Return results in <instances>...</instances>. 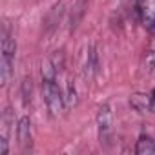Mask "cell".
<instances>
[{"label": "cell", "instance_id": "obj_9", "mask_svg": "<svg viewBox=\"0 0 155 155\" xmlns=\"http://www.w3.org/2000/svg\"><path fill=\"white\" fill-rule=\"evenodd\" d=\"M62 11H64V2H57V4L49 9V13H48V17H46V28H48V31H51V29L57 28Z\"/></svg>", "mask_w": 155, "mask_h": 155}, {"label": "cell", "instance_id": "obj_2", "mask_svg": "<svg viewBox=\"0 0 155 155\" xmlns=\"http://www.w3.org/2000/svg\"><path fill=\"white\" fill-rule=\"evenodd\" d=\"M2 58H0V77H2V86H6L11 79V71L15 64V53H17V42L9 31L8 26L2 28V40H0Z\"/></svg>", "mask_w": 155, "mask_h": 155}, {"label": "cell", "instance_id": "obj_14", "mask_svg": "<svg viewBox=\"0 0 155 155\" xmlns=\"http://www.w3.org/2000/svg\"><path fill=\"white\" fill-rule=\"evenodd\" d=\"M49 60H51V64L55 66L57 73L64 69V53H62V51H55V53H53V57H51Z\"/></svg>", "mask_w": 155, "mask_h": 155}, {"label": "cell", "instance_id": "obj_12", "mask_svg": "<svg viewBox=\"0 0 155 155\" xmlns=\"http://www.w3.org/2000/svg\"><path fill=\"white\" fill-rule=\"evenodd\" d=\"M22 102L24 106L31 104V95H33V82H31V77H26L22 81Z\"/></svg>", "mask_w": 155, "mask_h": 155}, {"label": "cell", "instance_id": "obj_15", "mask_svg": "<svg viewBox=\"0 0 155 155\" xmlns=\"http://www.w3.org/2000/svg\"><path fill=\"white\" fill-rule=\"evenodd\" d=\"M133 8H135L137 17H139V18H142V17H144V13H146V0H133Z\"/></svg>", "mask_w": 155, "mask_h": 155}, {"label": "cell", "instance_id": "obj_10", "mask_svg": "<svg viewBox=\"0 0 155 155\" xmlns=\"http://www.w3.org/2000/svg\"><path fill=\"white\" fill-rule=\"evenodd\" d=\"M79 102V93H77V84L75 81L68 79L66 81V93H64V104L66 108H73Z\"/></svg>", "mask_w": 155, "mask_h": 155}, {"label": "cell", "instance_id": "obj_5", "mask_svg": "<svg viewBox=\"0 0 155 155\" xmlns=\"http://www.w3.org/2000/svg\"><path fill=\"white\" fill-rule=\"evenodd\" d=\"M17 137L22 151H31V119L28 115L20 117L17 122Z\"/></svg>", "mask_w": 155, "mask_h": 155}, {"label": "cell", "instance_id": "obj_7", "mask_svg": "<svg viewBox=\"0 0 155 155\" xmlns=\"http://www.w3.org/2000/svg\"><path fill=\"white\" fill-rule=\"evenodd\" d=\"M86 9H88V0H75V4L71 8V13H69V31L71 33L82 22V18L86 15Z\"/></svg>", "mask_w": 155, "mask_h": 155}, {"label": "cell", "instance_id": "obj_8", "mask_svg": "<svg viewBox=\"0 0 155 155\" xmlns=\"http://www.w3.org/2000/svg\"><path fill=\"white\" fill-rule=\"evenodd\" d=\"M130 106L139 113H150L153 111V99L146 93H133L130 97Z\"/></svg>", "mask_w": 155, "mask_h": 155}, {"label": "cell", "instance_id": "obj_13", "mask_svg": "<svg viewBox=\"0 0 155 155\" xmlns=\"http://www.w3.org/2000/svg\"><path fill=\"white\" fill-rule=\"evenodd\" d=\"M142 22H144L146 29H148L151 35H155V11H148V9H146V13H144V17H142Z\"/></svg>", "mask_w": 155, "mask_h": 155}, {"label": "cell", "instance_id": "obj_1", "mask_svg": "<svg viewBox=\"0 0 155 155\" xmlns=\"http://www.w3.org/2000/svg\"><path fill=\"white\" fill-rule=\"evenodd\" d=\"M40 75H42V95H44L46 108H48L51 117H57L66 104H64V95H62L58 82H57V69L49 58L42 62Z\"/></svg>", "mask_w": 155, "mask_h": 155}, {"label": "cell", "instance_id": "obj_4", "mask_svg": "<svg viewBox=\"0 0 155 155\" xmlns=\"http://www.w3.org/2000/svg\"><path fill=\"white\" fill-rule=\"evenodd\" d=\"M15 126V115L11 108H6L2 113V135H0V155H8L9 151V131Z\"/></svg>", "mask_w": 155, "mask_h": 155}, {"label": "cell", "instance_id": "obj_6", "mask_svg": "<svg viewBox=\"0 0 155 155\" xmlns=\"http://www.w3.org/2000/svg\"><path fill=\"white\" fill-rule=\"evenodd\" d=\"M99 73V49L97 44L91 42L88 48V55H86V64H84V75L86 79H93Z\"/></svg>", "mask_w": 155, "mask_h": 155}, {"label": "cell", "instance_id": "obj_11", "mask_svg": "<svg viewBox=\"0 0 155 155\" xmlns=\"http://www.w3.org/2000/svg\"><path fill=\"white\" fill-rule=\"evenodd\" d=\"M135 153H137V155H153V153H155V140L142 135V137L137 140Z\"/></svg>", "mask_w": 155, "mask_h": 155}, {"label": "cell", "instance_id": "obj_3", "mask_svg": "<svg viewBox=\"0 0 155 155\" xmlns=\"http://www.w3.org/2000/svg\"><path fill=\"white\" fill-rule=\"evenodd\" d=\"M97 130H99V140L104 148H110L113 142V110L110 102L101 104L97 111Z\"/></svg>", "mask_w": 155, "mask_h": 155}, {"label": "cell", "instance_id": "obj_16", "mask_svg": "<svg viewBox=\"0 0 155 155\" xmlns=\"http://www.w3.org/2000/svg\"><path fill=\"white\" fill-rule=\"evenodd\" d=\"M146 68H148L150 73L155 75V48H153V49L148 53V57H146Z\"/></svg>", "mask_w": 155, "mask_h": 155}]
</instances>
